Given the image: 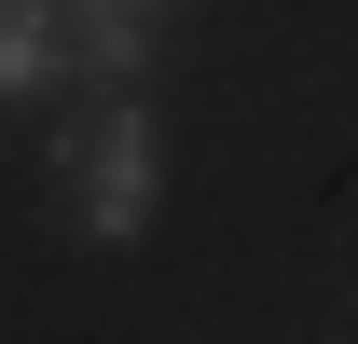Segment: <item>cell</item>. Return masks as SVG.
Listing matches in <instances>:
<instances>
[{
  "mask_svg": "<svg viewBox=\"0 0 358 344\" xmlns=\"http://www.w3.org/2000/svg\"><path fill=\"white\" fill-rule=\"evenodd\" d=\"M152 179H166V138H152V110H138V96H110L96 124L55 138V193H69V220H83V248H138Z\"/></svg>",
  "mask_w": 358,
  "mask_h": 344,
  "instance_id": "obj_1",
  "label": "cell"
},
{
  "mask_svg": "<svg viewBox=\"0 0 358 344\" xmlns=\"http://www.w3.org/2000/svg\"><path fill=\"white\" fill-rule=\"evenodd\" d=\"M55 14H69V69L110 83V96H138L152 55L179 42V0H55Z\"/></svg>",
  "mask_w": 358,
  "mask_h": 344,
  "instance_id": "obj_2",
  "label": "cell"
},
{
  "mask_svg": "<svg viewBox=\"0 0 358 344\" xmlns=\"http://www.w3.org/2000/svg\"><path fill=\"white\" fill-rule=\"evenodd\" d=\"M55 69H69V14L55 0H0V110L55 96Z\"/></svg>",
  "mask_w": 358,
  "mask_h": 344,
  "instance_id": "obj_3",
  "label": "cell"
}]
</instances>
